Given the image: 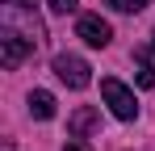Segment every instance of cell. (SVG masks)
Segmentation results:
<instances>
[{"mask_svg": "<svg viewBox=\"0 0 155 151\" xmlns=\"http://www.w3.org/2000/svg\"><path fill=\"white\" fill-rule=\"evenodd\" d=\"M101 97L109 105V113L117 118V122H134L138 118V105H134V92H130L122 80H113V76H105L101 80Z\"/></svg>", "mask_w": 155, "mask_h": 151, "instance_id": "cell-1", "label": "cell"}, {"mask_svg": "<svg viewBox=\"0 0 155 151\" xmlns=\"http://www.w3.org/2000/svg\"><path fill=\"white\" fill-rule=\"evenodd\" d=\"M34 46H38L34 38L17 34V29H4V34H0V63H4V67L13 72V67H21L29 55H34Z\"/></svg>", "mask_w": 155, "mask_h": 151, "instance_id": "cell-2", "label": "cell"}, {"mask_svg": "<svg viewBox=\"0 0 155 151\" xmlns=\"http://www.w3.org/2000/svg\"><path fill=\"white\" fill-rule=\"evenodd\" d=\"M54 76H59L67 88H88V84H92V67H88L80 55H54Z\"/></svg>", "mask_w": 155, "mask_h": 151, "instance_id": "cell-3", "label": "cell"}, {"mask_svg": "<svg viewBox=\"0 0 155 151\" xmlns=\"http://www.w3.org/2000/svg\"><path fill=\"white\" fill-rule=\"evenodd\" d=\"M76 38H84L88 46L101 50V46H109V42H113V29H109V21H101L97 13H84V17L76 21Z\"/></svg>", "mask_w": 155, "mask_h": 151, "instance_id": "cell-4", "label": "cell"}, {"mask_svg": "<svg viewBox=\"0 0 155 151\" xmlns=\"http://www.w3.org/2000/svg\"><path fill=\"white\" fill-rule=\"evenodd\" d=\"M134 80H138V88H155V46L134 50Z\"/></svg>", "mask_w": 155, "mask_h": 151, "instance_id": "cell-5", "label": "cell"}, {"mask_svg": "<svg viewBox=\"0 0 155 151\" xmlns=\"http://www.w3.org/2000/svg\"><path fill=\"white\" fill-rule=\"evenodd\" d=\"M29 113H34V118H42V122L54 118V97L46 92V88H34V92H29Z\"/></svg>", "mask_w": 155, "mask_h": 151, "instance_id": "cell-6", "label": "cell"}, {"mask_svg": "<svg viewBox=\"0 0 155 151\" xmlns=\"http://www.w3.org/2000/svg\"><path fill=\"white\" fill-rule=\"evenodd\" d=\"M97 126V109H80V113H71V134H88Z\"/></svg>", "mask_w": 155, "mask_h": 151, "instance_id": "cell-7", "label": "cell"}, {"mask_svg": "<svg viewBox=\"0 0 155 151\" xmlns=\"http://www.w3.org/2000/svg\"><path fill=\"white\" fill-rule=\"evenodd\" d=\"M113 13H138V8H147V0H105Z\"/></svg>", "mask_w": 155, "mask_h": 151, "instance_id": "cell-8", "label": "cell"}, {"mask_svg": "<svg viewBox=\"0 0 155 151\" xmlns=\"http://www.w3.org/2000/svg\"><path fill=\"white\" fill-rule=\"evenodd\" d=\"M46 4H51V13H76L80 0H46Z\"/></svg>", "mask_w": 155, "mask_h": 151, "instance_id": "cell-9", "label": "cell"}, {"mask_svg": "<svg viewBox=\"0 0 155 151\" xmlns=\"http://www.w3.org/2000/svg\"><path fill=\"white\" fill-rule=\"evenodd\" d=\"M63 151H92V147L84 143V134H71V139H67V147H63Z\"/></svg>", "mask_w": 155, "mask_h": 151, "instance_id": "cell-10", "label": "cell"}]
</instances>
